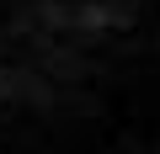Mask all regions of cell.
Segmentation results:
<instances>
[{
    "label": "cell",
    "mask_w": 160,
    "mask_h": 154,
    "mask_svg": "<svg viewBox=\"0 0 160 154\" xmlns=\"http://www.w3.org/2000/svg\"><path fill=\"white\" fill-rule=\"evenodd\" d=\"M0 154H160V0H0Z\"/></svg>",
    "instance_id": "obj_1"
}]
</instances>
